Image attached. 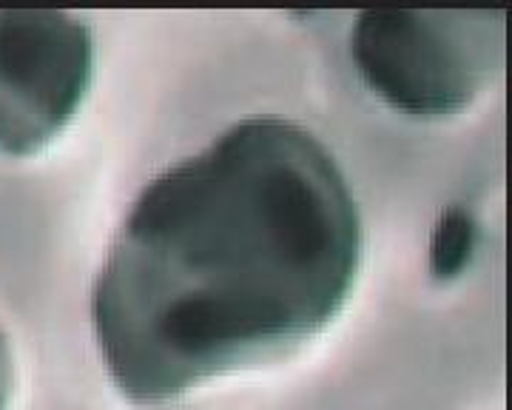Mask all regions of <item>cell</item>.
Here are the masks:
<instances>
[{
  "label": "cell",
  "mask_w": 512,
  "mask_h": 410,
  "mask_svg": "<svg viewBox=\"0 0 512 410\" xmlns=\"http://www.w3.org/2000/svg\"><path fill=\"white\" fill-rule=\"evenodd\" d=\"M362 260L345 174L311 131L251 117L154 177L92 297L111 382L165 405L322 334Z\"/></svg>",
  "instance_id": "cell-1"
},
{
  "label": "cell",
  "mask_w": 512,
  "mask_h": 410,
  "mask_svg": "<svg viewBox=\"0 0 512 410\" xmlns=\"http://www.w3.org/2000/svg\"><path fill=\"white\" fill-rule=\"evenodd\" d=\"M350 55L390 109L421 120L453 117L501 69L504 12L373 9L356 20Z\"/></svg>",
  "instance_id": "cell-2"
},
{
  "label": "cell",
  "mask_w": 512,
  "mask_h": 410,
  "mask_svg": "<svg viewBox=\"0 0 512 410\" xmlns=\"http://www.w3.org/2000/svg\"><path fill=\"white\" fill-rule=\"evenodd\" d=\"M92 29L63 12H0V160L43 151L92 86Z\"/></svg>",
  "instance_id": "cell-3"
},
{
  "label": "cell",
  "mask_w": 512,
  "mask_h": 410,
  "mask_svg": "<svg viewBox=\"0 0 512 410\" xmlns=\"http://www.w3.org/2000/svg\"><path fill=\"white\" fill-rule=\"evenodd\" d=\"M478 248V225L461 205H450L439 217L430 237V274L439 282L461 277Z\"/></svg>",
  "instance_id": "cell-4"
},
{
  "label": "cell",
  "mask_w": 512,
  "mask_h": 410,
  "mask_svg": "<svg viewBox=\"0 0 512 410\" xmlns=\"http://www.w3.org/2000/svg\"><path fill=\"white\" fill-rule=\"evenodd\" d=\"M12 388H15V359H12L9 336L0 331V410H6L9 405Z\"/></svg>",
  "instance_id": "cell-5"
}]
</instances>
